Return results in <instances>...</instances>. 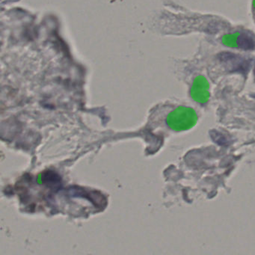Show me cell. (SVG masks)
<instances>
[{"label":"cell","instance_id":"cell-1","mask_svg":"<svg viewBox=\"0 0 255 255\" xmlns=\"http://www.w3.org/2000/svg\"><path fill=\"white\" fill-rule=\"evenodd\" d=\"M219 63L229 73L247 74L252 66V59L231 52L218 54Z\"/></svg>","mask_w":255,"mask_h":255},{"label":"cell","instance_id":"cell-5","mask_svg":"<svg viewBox=\"0 0 255 255\" xmlns=\"http://www.w3.org/2000/svg\"><path fill=\"white\" fill-rule=\"evenodd\" d=\"M253 98H255V95H253Z\"/></svg>","mask_w":255,"mask_h":255},{"label":"cell","instance_id":"cell-4","mask_svg":"<svg viewBox=\"0 0 255 255\" xmlns=\"http://www.w3.org/2000/svg\"><path fill=\"white\" fill-rule=\"evenodd\" d=\"M254 77H255V69H254Z\"/></svg>","mask_w":255,"mask_h":255},{"label":"cell","instance_id":"cell-2","mask_svg":"<svg viewBox=\"0 0 255 255\" xmlns=\"http://www.w3.org/2000/svg\"><path fill=\"white\" fill-rule=\"evenodd\" d=\"M197 122V115L189 108H179L173 112L168 118L170 128L174 130H187L195 126Z\"/></svg>","mask_w":255,"mask_h":255},{"label":"cell","instance_id":"cell-3","mask_svg":"<svg viewBox=\"0 0 255 255\" xmlns=\"http://www.w3.org/2000/svg\"><path fill=\"white\" fill-rule=\"evenodd\" d=\"M237 44L239 48L245 51L255 50V36L250 32H243L237 38Z\"/></svg>","mask_w":255,"mask_h":255}]
</instances>
